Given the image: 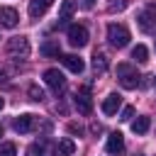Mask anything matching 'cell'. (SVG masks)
Wrapping results in <instances>:
<instances>
[{"instance_id": "25", "label": "cell", "mask_w": 156, "mask_h": 156, "mask_svg": "<svg viewBox=\"0 0 156 156\" xmlns=\"http://www.w3.org/2000/svg\"><path fill=\"white\" fill-rule=\"evenodd\" d=\"M68 132H71V134H80L83 129H80V124H76V122H71V124H68Z\"/></svg>"}, {"instance_id": "19", "label": "cell", "mask_w": 156, "mask_h": 156, "mask_svg": "<svg viewBox=\"0 0 156 156\" xmlns=\"http://www.w3.org/2000/svg\"><path fill=\"white\" fill-rule=\"evenodd\" d=\"M73 151H76V144H73L71 139H61V141L56 144V154H58V156H71Z\"/></svg>"}, {"instance_id": "2", "label": "cell", "mask_w": 156, "mask_h": 156, "mask_svg": "<svg viewBox=\"0 0 156 156\" xmlns=\"http://www.w3.org/2000/svg\"><path fill=\"white\" fill-rule=\"evenodd\" d=\"M129 29L124 27V24H117V22H112V24H107V41L115 46V49H122V46H127L129 44Z\"/></svg>"}, {"instance_id": "26", "label": "cell", "mask_w": 156, "mask_h": 156, "mask_svg": "<svg viewBox=\"0 0 156 156\" xmlns=\"http://www.w3.org/2000/svg\"><path fill=\"white\" fill-rule=\"evenodd\" d=\"M90 129H93V134H100V132H102V127H100V124H93Z\"/></svg>"}, {"instance_id": "7", "label": "cell", "mask_w": 156, "mask_h": 156, "mask_svg": "<svg viewBox=\"0 0 156 156\" xmlns=\"http://www.w3.org/2000/svg\"><path fill=\"white\" fill-rule=\"evenodd\" d=\"M105 151H107V154H112V156H117V154H122V151H124V136H122L119 132H112V134L107 136V144H105Z\"/></svg>"}, {"instance_id": "13", "label": "cell", "mask_w": 156, "mask_h": 156, "mask_svg": "<svg viewBox=\"0 0 156 156\" xmlns=\"http://www.w3.org/2000/svg\"><path fill=\"white\" fill-rule=\"evenodd\" d=\"M76 10H78V2H76V0H61V7H58V24H63L66 20H71Z\"/></svg>"}, {"instance_id": "8", "label": "cell", "mask_w": 156, "mask_h": 156, "mask_svg": "<svg viewBox=\"0 0 156 156\" xmlns=\"http://www.w3.org/2000/svg\"><path fill=\"white\" fill-rule=\"evenodd\" d=\"M61 63H63L71 73H83V68H85L83 58H80V56H76V54H63V56H61Z\"/></svg>"}, {"instance_id": "23", "label": "cell", "mask_w": 156, "mask_h": 156, "mask_svg": "<svg viewBox=\"0 0 156 156\" xmlns=\"http://www.w3.org/2000/svg\"><path fill=\"white\" fill-rule=\"evenodd\" d=\"M0 156H17V149H15V144H2L0 146Z\"/></svg>"}, {"instance_id": "30", "label": "cell", "mask_w": 156, "mask_h": 156, "mask_svg": "<svg viewBox=\"0 0 156 156\" xmlns=\"http://www.w3.org/2000/svg\"><path fill=\"white\" fill-rule=\"evenodd\" d=\"M154 83H156V78H154Z\"/></svg>"}, {"instance_id": "24", "label": "cell", "mask_w": 156, "mask_h": 156, "mask_svg": "<svg viewBox=\"0 0 156 156\" xmlns=\"http://www.w3.org/2000/svg\"><path fill=\"white\" fill-rule=\"evenodd\" d=\"M132 115H134V107H132V105H127V107H122L119 119H122V122H127V119H132Z\"/></svg>"}, {"instance_id": "6", "label": "cell", "mask_w": 156, "mask_h": 156, "mask_svg": "<svg viewBox=\"0 0 156 156\" xmlns=\"http://www.w3.org/2000/svg\"><path fill=\"white\" fill-rule=\"evenodd\" d=\"M73 102H76V107H78L80 115H90V112H93V100H90V95H88V88H83L80 93H76Z\"/></svg>"}, {"instance_id": "10", "label": "cell", "mask_w": 156, "mask_h": 156, "mask_svg": "<svg viewBox=\"0 0 156 156\" xmlns=\"http://www.w3.org/2000/svg\"><path fill=\"white\" fill-rule=\"evenodd\" d=\"M119 107H122V98H119L117 93H110V95L102 100V112H105L107 117H112V115H115Z\"/></svg>"}, {"instance_id": "4", "label": "cell", "mask_w": 156, "mask_h": 156, "mask_svg": "<svg viewBox=\"0 0 156 156\" xmlns=\"http://www.w3.org/2000/svg\"><path fill=\"white\" fill-rule=\"evenodd\" d=\"M44 83H46L56 95L66 88V78H63V73H61L58 68H49V71H44Z\"/></svg>"}, {"instance_id": "14", "label": "cell", "mask_w": 156, "mask_h": 156, "mask_svg": "<svg viewBox=\"0 0 156 156\" xmlns=\"http://www.w3.org/2000/svg\"><path fill=\"white\" fill-rule=\"evenodd\" d=\"M54 0H29V17L32 20H39L49 7H51Z\"/></svg>"}, {"instance_id": "18", "label": "cell", "mask_w": 156, "mask_h": 156, "mask_svg": "<svg viewBox=\"0 0 156 156\" xmlns=\"http://www.w3.org/2000/svg\"><path fill=\"white\" fill-rule=\"evenodd\" d=\"M132 58H134L136 63H146V61H149V49H146L144 44H136V46L132 49Z\"/></svg>"}, {"instance_id": "28", "label": "cell", "mask_w": 156, "mask_h": 156, "mask_svg": "<svg viewBox=\"0 0 156 156\" xmlns=\"http://www.w3.org/2000/svg\"><path fill=\"white\" fill-rule=\"evenodd\" d=\"M2 105H5V100H2V98H0V110H2Z\"/></svg>"}, {"instance_id": "22", "label": "cell", "mask_w": 156, "mask_h": 156, "mask_svg": "<svg viewBox=\"0 0 156 156\" xmlns=\"http://www.w3.org/2000/svg\"><path fill=\"white\" fill-rule=\"evenodd\" d=\"M27 156H46L44 154V144H32L27 149Z\"/></svg>"}, {"instance_id": "27", "label": "cell", "mask_w": 156, "mask_h": 156, "mask_svg": "<svg viewBox=\"0 0 156 156\" xmlns=\"http://www.w3.org/2000/svg\"><path fill=\"white\" fill-rule=\"evenodd\" d=\"M83 5H85V7H93V5H95V0H83Z\"/></svg>"}, {"instance_id": "20", "label": "cell", "mask_w": 156, "mask_h": 156, "mask_svg": "<svg viewBox=\"0 0 156 156\" xmlns=\"http://www.w3.org/2000/svg\"><path fill=\"white\" fill-rule=\"evenodd\" d=\"M29 100L41 102V100H44V90H41L39 85H29Z\"/></svg>"}, {"instance_id": "15", "label": "cell", "mask_w": 156, "mask_h": 156, "mask_svg": "<svg viewBox=\"0 0 156 156\" xmlns=\"http://www.w3.org/2000/svg\"><path fill=\"white\" fill-rule=\"evenodd\" d=\"M41 56H46V58H51V56H58L61 54V46H58V41L56 39H49V41H44L41 44Z\"/></svg>"}, {"instance_id": "17", "label": "cell", "mask_w": 156, "mask_h": 156, "mask_svg": "<svg viewBox=\"0 0 156 156\" xmlns=\"http://www.w3.org/2000/svg\"><path fill=\"white\" fill-rule=\"evenodd\" d=\"M149 127H151V119H149V117H136V119L132 122V132H134V134H146Z\"/></svg>"}, {"instance_id": "5", "label": "cell", "mask_w": 156, "mask_h": 156, "mask_svg": "<svg viewBox=\"0 0 156 156\" xmlns=\"http://www.w3.org/2000/svg\"><path fill=\"white\" fill-rule=\"evenodd\" d=\"M68 41H71V46H76V49L85 46V44H88V29H85L83 24H71V27H68Z\"/></svg>"}, {"instance_id": "1", "label": "cell", "mask_w": 156, "mask_h": 156, "mask_svg": "<svg viewBox=\"0 0 156 156\" xmlns=\"http://www.w3.org/2000/svg\"><path fill=\"white\" fill-rule=\"evenodd\" d=\"M117 78H119V85L122 88H127V90H134L141 80V76L136 73V68L132 66V63H117Z\"/></svg>"}, {"instance_id": "21", "label": "cell", "mask_w": 156, "mask_h": 156, "mask_svg": "<svg viewBox=\"0 0 156 156\" xmlns=\"http://www.w3.org/2000/svg\"><path fill=\"white\" fill-rule=\"evenodd\" d=\"M127 7V0H110L107 2V12H122Z\"/></svg>"}, {"instance_id": "16", "label": "cell", "mask_w": 156, "mask_h": 156, "mask_svg": "<svg viewBox=\"0 0 156 156\" xmlns=\"http://www.w3.org/2000/svg\"><path fill=\"white\" fill-rule=\"evenodd\" d=\"M107 66H110V63H107V56L100 54V51H95V54H93V71H95V73H105Z\"/></svg>"}, {"instance_id": "3", "label": "cell", "mask_w": 156, "mask_h": 156, "mask_svg": "<svg viewBox=\"0 0 156 156\" xmlns=\"http://www.w3.org/2000/svg\"><path fill=\"white\" fill-rule=\"evenodd\" d=\"M5 51H7V56H12V58H27L29 51H32V46H29V39H27V37H12V39H7Z\"/></svg>"}, {"instance_id": "29", "label": "cell", "mask_w": 156, "mask_h": 156, "mask_svg": "<svg viewBox=\"0 0 156 156\" xmlns=\"http://www.w3.org/2000/svg\"><path fill=\"white\" fill-rule=\"evenodd\" d=\"M0 136H2V127H0Z\"/></svg>"}, {"instance_id": "11", "label": "cell", "mask_w": 156, "mask_h": 156, "mask_svg": "<svg viewBox=\"0 0 156 156\" xmlns=\"http://www.w3.org/2000/svg\"><path fill=\"white\" fill-rule=\"evenodd\" d=\"M139 24H141V29H151V27H156V2H151V5L139 15Z\"/></svg>"}, {"instance_id": "12", "label": "cell", "mask_w": 156, "mask_h": 156, "mask_svg": "<svg viewBox=\"0 0 156 156\" xmlns=\"http://www.w3.org/2000/svg\"><path fill=\"white\" fill-rule=\"evenodd\" d=\"M12 127H15V132H20V134L32 132V129H34V115H27V112H24V115H20V117L15 119V124H12Z\"/></svg>"}, {"instance_id": "9", "label": "cell", "mask_w": 156, "mask_h": 156, "mask_svg": "<svg viewBox=\"0 0 156 156\" xmlns=\"http://www.w3.org/2000/svg\"><path fill=\"white\" fill-rule=\"evenodd\" d=\"M17 22H20V15L15 7H0V24L2 27L12 29V27H17Z\"/></svg>"}]
</instances>
